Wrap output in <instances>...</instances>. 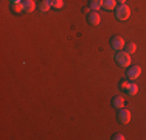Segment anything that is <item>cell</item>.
<instances>
[{"instance_id": "cell-11", "label": "cell", "mask_w": 146, "mask_h": 140, "mask_svg": "<svg viewBox=\"0 0 146 140\" xmlns=\"http://www.w3.org/2000/svg\"><path fill=\"white\" fill-rule=\"evenodd\" d=\"M89 6L92 11H98L100 8H103V0H89Z\"/></svg>"}, {"instance_id": "cell-13", "label": "cell", "mask_w": 146, "mask_h": 140, "mask_svg": "<svg viewBox=\"0 0 146 140\" xmlns=\"http://www.w3.org/2000/svg\"><path fill=\"white\" fill-rule=\"evenodd\" d=\"M11 11L16 13V14H20V13H22V11H23L22 2H20V3H11Z\"/></svg>"}, {"instance_id": "cell-15", "label": "cell", "mask_w": 146, "mask_h": 140, "mask_svg": "<svg viewBox=\"0 0 146 140\" xmlns=\"http://www.w3.org/2000/svg\"><path fill=\"white\" fill-rule=\"evenodd\" d=\"M62 6H64V0H51V8L61 9Z\"/></svg>"}, {"instance_id": "cell-7", "label": "cell", "mask_w": 146, "mask_h": 140, "mask_svg": "<svg viewBox=\"0 0 146 140\" xmlns=\"http://www.w3.org/2000/svg\"><path fill=\"white\" fill-rule=\"evenodd\" d=\"M23 13H34V9H37V5L34 3V0H23Z\"/></svg>"}, {"instance_id": "cell-20", "label": "cell", "mask_w": 146, "mask_h": 140, "mask_svg": "<svg viewBox=\"0 0 146 140\" xmlns=\"http://www.w3.org/2000/svg\"><path fill=\"white\" fill-rule=\"evenodd\" d=\"M117 2H118V3H120V5H121V3H126V0H117Z\"/></svg>"}, {"instance_id": "cell-8", "label": "cell", "mask_w": 146, "mask_h": 140, "mask_svg": "<svg viewBox=\"0 0 146 140\" xmlns=\"http://www.w3.org/2000/svg\"><path fill=\"white\" fill-rule=\"evenodd\" d=\"M51 8V0H40L37 3V11L39 13H48V9Z\"/></svg>"}, {"instance_id": "cell-4", "label": "cell", "mask_w": 146, "mask_h": 140, "mask_svg": "<svg viewBox=\"0 0 146 140\" xmlns=\"http://www.w3.org/2000/svg\"><path fill=\"white\" fill-rule=\"evenodd\" d=\"M124 39L121 36H113L112 39H110V47H112V50H117V51H121L124 50Z\"/></svg>"}, {"instance_id": "cell-9", "label": "cell", "mask_w": 146, "mask_h": 140, "mask_svg": "<svg viewBox=\"0 0 146 140\" xmlns=\"http://www.w3.org/2000/svg\"><path fill=\"white\" fill-rule=\"evenodd\" d=\"M126 95H129V97H134V95H137L138 93V86L135 83H129V86L126 87Z\"/></svg>"}, {"instance_id": "cell-19", "label": "cell", "mask_w": 146, "mask_h": 140, "mask_svg": "<svg viewBox=\"0 0 146 140\" xmlns=\"http://www.w3.org/2000/svg\"><path fill=\"white\" fill-rule=\"evenodd\" d=\"M22 0H9V3H20Z\"/></svg>"}, {"instance_id": "cell-5", "label": "cell", "mask_w": 146, "mask_h": 140, "mask_svg": "<svg viewBox=\"0 0 146 140\" xmlns=\"http://www.w3.org/2000/svg\"><path fill=\"white\" fill-rule=\"evenodd\" d=\"M140 75H141V69L138 67V65H129V67H127V72H126L127 79L134 81V79H137Z\"/></svg>"}, {"instance_id": "cell-10", "label": "cell", "mask_w": 146, "mask_h": 140, "mask_svg": "<svg viewBox=\"0 0 146 140\" xmlns=\"http://www.w3.org/2000/svg\"><path fill=\"white\" fill-rule=\"evenodd\" d=\"M112 106L115 107V109H121V107L124 106V98L120 97V95L113 97V98H112Z\"/></svg>"}, {"instance_id": "cell-12", "label": "cell", "mask_w": 146, "mask_h": 140, "mask_svg": "<svg viewBox=\"0 0 146 140\" xmlns=\"http://www.w3.org/2000/svg\"><path fill=\"white\" fill-rule=\"evenodd\" d=\"M103 8L110 11V9L117 8V0H103Z\"/></svg>"}, {"instance_id": "cell-2", "label": "cell", "mask_w": 146, "mask_h": 140, "mask_svg": "<svg viewBox=\"0 0 146 140\" xmlns=\"http://www.w3.org/2000/svg\"><path fill=\"white\" fill-rule=\"evenodd\" d=\"M115 61H117V64L120 65V67H129V65H131V55L126 53L124 50L117 51Z\"/></svg>"}, {"instance_id": "cell-3", "label": "cell", "mask_w": 146, "mask_h": 140, "mask_svg": "<svg viewBox=\"0 0 146 140\" xmlns=\"http://www.w3.org/2000/svg\"><path fill=\"white\" fill-rule=\"evenodd\" d=\"M117 120L120 121L121 125H127L131 121V111L127 109H118V114H117Z\"/></svg>"}, {"instance_id": "cell-16", "label": "cell", "mask_w": 146, "mask_h": 140, "mask_svg": "<svg viewBox=\"0 0 146 140\" xmlns=\"http://www.w3.org/2000/svg\"><path fill=\"white\" fill-rule=\"evenodd\" d=\"M127 86H129V81H127V79H121V81H120V89L126 90Z\"/></svg>"}, {"instance_id": "cell-6", "label": "cell", "mask_w": 146, "mask_h": 140, "mask_svg": "<svg viewBox=\"0 0 146 140\" xmlns=\"http://www.w3.org/2000/svg\"><path fill=\"white\" fill-rule=\"evenodd\" d=\"M87 22H89V25H92V27H98V25H100V22H101L100 13H98V11H92V13H89V14H87Z\"/></svg>"}, {"instance_id": "cell-18", "label": "cell", "mask_w": 146, "mask_h": 140, "mask_svg": "<svg viewBox=\"0 0 146 140\" xmlns=\"http://www.w3.org/2000/svg\"><path fill=\"white\" fill-rule=\"evenodd\" d=\"M82 13L89 14V13H90V6H86V8H82Z\"/></svg>"}, {"instance_id": "cell-14", "label": "cell", "mask_w": 146, "mask_h": 140, "mask_svg": "<svg viewBox=\"0 0 146 140\" xmlns=\"http://www.w3.org/2000/svg\"><path fill=\"white\" fill-rule=\"evenodd\" d=\"M124 51H126V53H129V55L135 53V51H137V45H135L134 42H131V44H126V45H124Z\"/></svg>"}, {"instance_id": "cell-1", "label": "cell", "mask_w": 146, "mask_h": 140, "mask_svg": "<svg viewBox=\"0 0 146 140\" xmlns=\"http://www.w3.org/2000/svg\"><path fill=\"white\" fill-rule=\"evenodd\" d=\"M131 16V8L126 5V3H121L115 8V17L118 20H127Z\"/></svg>"}, {"instance_id": "cell-17", "label": "cell", "mask_w": 146, "mask_h": 140, "mask_svg": "<svg viewBox=\"0 0 146 140\" xmlns=\"http://www.w3.org/2000/svg\"><path fill=\"white\" fill-rule=\"evenodd\" d=\"M112 140H124V135L121 134V132H115V134L112 135Z\"/></svg>"}]
</instances>
